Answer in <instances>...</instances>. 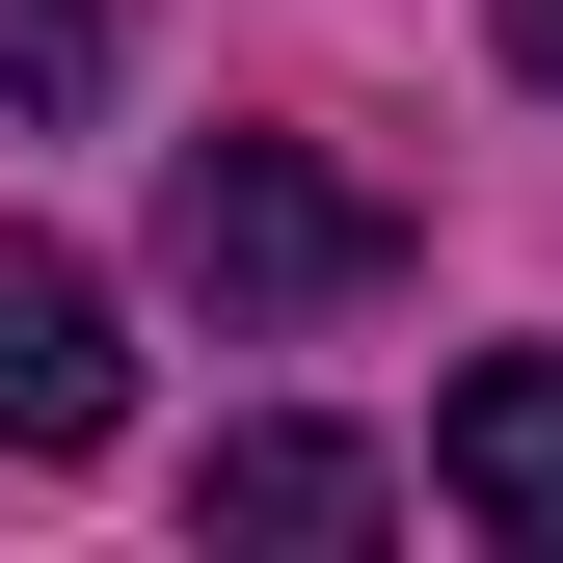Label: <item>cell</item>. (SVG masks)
<instances>
[{"label": "cell", "instance_id": "obj_5", "mask_svg": "<svg viewBox=\"0 0 563 563\" xmlns=\"http://www.w3.org/2000/svg\"><path fill=\"white\" fill-rule=\"evenodd\" d=\"M108 81H134V0H0V134H54Z\"/></svg>", "mask_w": 563, "mask_h": 563}, {"label": "cell", "instance_id": "obj_4", "mask_svg": "<svg viewBox=\"0 0 563 563\" xmlns=\"http://www.w3.org/2000/svg\"><path fill=\"white\" fill-rule=\"evenodd\" d=\"M402 483L349 456V430H216V537H376Z\"/></svg>", "mask_w": 563, "mask_h": 563}, {"label": "cell", "instance_id": "obj_1", "mask_svg": "<svg viewBox=\"0 0 563 563\" xmlns=\"http://www.w3.org/2000/svg\"><path fill=\"white\" fill-rule=\"evenodd\" d=\"M162 268L216 322H349L402 268V188H349V162H296V134H188L162 162Z\"/></svg>", "mask_w": 563, "mask_h": 563}, {"label": "cell", "instance_id": "obj_3", "mask_svg": "<svg viewBox=\"0 0 563 563\" xmlns=\"http://www.w3.org/2000/svg\"><path fill=\"white\" fill-rule=\"evenodd\" d=\"M430 510L456 537H563V349H483L430 402Z\"/></svg>", "mask_w": 563, "mask_h": 563}, {"label": "cell", "instance_id": "obj_2", "mask_svg": "<svg viewBox=\"0 0 563 563\" xmlns=\"http://www.w3.org/2000/svg\"><path fill=\"white\" fill-rule=\"evenodd\" d=\"M108 430H134L108 268H81V242H0V456H108Z\"/></svg>", "mask_w": 563, "mask_h": 563}, {"label": "cell", "instance_id": "obj_6", "mask_svg": "<svg viewBox=\"0 0 563 563\" xmlns=\"http://www.w3.org/2000/svg\"><path fill=\"white\" fill-rule=\"evenodd\" d=\"M510 81H563V0H510Z\"/></svg>", "mask_w": 563, "mask_h": 563}]
</instances>
